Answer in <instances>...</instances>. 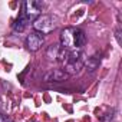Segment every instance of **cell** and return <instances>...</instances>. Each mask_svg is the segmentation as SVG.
<instances>
[{"instance_id":"obj_1","label":"cell","mask_w":122,"mask_h":122,"mask_svg":"<svg viewBox=\"0 0 122 122\" xmlns=\"http://www.w3.org/2000/svg\"><path fill=\"white\" fill-rule=\"evenodd\" d=\"M86 43V35L79 27H66L60 32V46L66 50H82Z\"/></svg>"},{"instance_id":"obj_2","label":"cell","mask_w":122,"mask_h":122,"mask_svg":"<svg viewBox=\"0 0 122 122\" xmlns=\"http://www.w3.org/2000/svg\"><path fill=\"white\" fill-rule=\"evenodd\" d=\"M60 62L63 63V71L71 76V75L78 73L82 69L85 63V55L82 50H66L65 49L63 57Z\"/></svg>"},{"instance_id":"obj_3","label":"cell","mask_w":122,"mask_h":122,"mask_svg":"<svg viewBox=\"0 0 122 122\" xmlns=\"http://www.w3.org/2000/svg\"><path fill=\"white\" fill-rule=\"evenodd\" d=\"M35 32L40 33V35H47L50 32L55 30L56 27V19L52 15H40L39 17H36L32 23Z\"/></svg>"},{"instance_id":"obj_4","label":"cell","mask_w":122,"mask_h":122,"mask_svg":"<svg viewBox=\"0 0 122 122\" xmlns=\"http://www.w3.org/2000/svg\"><path fill=\"white\" fill-rule=\"evenodd\" d=\"M42 9L43 5L40 2H35V0H26V2L22 3V10L20 15H23L27 20L33 22L36 17H39L42 15Z\"/></svg>"},{"instance_id":"obj_5","label":"cell","mask_w":122,"mask_h":122,"mask_svg":"<svg viewBox=\"0 0 122 122\" xmlns=\"http://www.w3.org/2000/svg\"><path fill=\"white\" fill-rule=\"evenodd\" d=\"M43 43H45V36L37 33V32H35V30L27 35L26 42H25V45H26L29 52H37L43 46Z\"/></svg>"},{"instance_id":"obj_6","label":"cell","mask_w":122,"mask_h":122,"mask_svg":"<svg viewBox=\"0 0 122 122\" xmlns=\"http://www.w3.org/2000/svg\"><path fill=\"white\" fill-rule=\"evenodd\" d=\"M63 53H65V49L60 45H52L46 50V57L49 60H59L60 62L62 57H63Z\"/></svg>"},{"instance_id":"obj_7","label":"cell","mask_w":122,"mask_h":122,"mask_svg":"<svg viewBox=\"0 0 122 122\" xmlns=\"http://www.w3.org/2000/svg\"><path fill=\"white\" fill-rule=\"evenodd\" d=\"M68 78H69V75L63 69H53V71H50V72H47L45 75L46 82H62V81H65Z\"/></svg>"},{"instance_id":"obj_8","label":"cell","mask_w":122,"mask_h":122,"mask_svg":"<svg viewBox=\"0 0 122 122\" xmlns=\"http://www.w3.org/2000/svg\"><path fill=\"white\" fill-rule=\"evenodd\" d=\"M29 23H30V20H27L23 15H19L17 19H16L15 23H13V30H15V32H23V30L29 26Z\"/></svg>"},{"instance_id":"obj_9","label":"cell","mask_w":122,"mask_h":122,"mask_svg":"<svg viewBox=\"0 0 122 122\" xmlns=\"http://www.w3.org/2000/svg\"><path fill=\"white\" fill-rule=\"evenodd\" d=\"M99 63H101V57H98V56H91V57H88L86 60H85V66H86V69L88 71H91V72H93L98 66H99Z\"/></svg>"},{"instance_id":"obj_10","label":"cell","mask_w":122,"mask_h":122,"mask_svg":"<svg viewBox=\"0 0 122 122\" xmlns=\"http://www.w3.org/2000/svg\"><path fill=\"white\" fill-rule=\"evenodd\" d=\"M115 36H116V40H118V43L121 45V43H122V40H121V29H118V30L115 32Z\"/></svg>"}]
</instances>
